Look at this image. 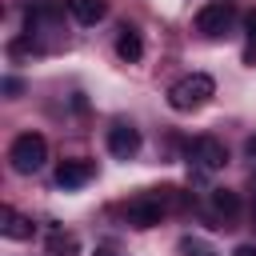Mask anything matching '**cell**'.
<instances>
[{
  "label": "cell",
  "instance_id": "obj_13",
  "mask_svg": "<svg viewBox=\"0 0 256 256\" xmlns=\"http://www.w3.org/2000/svg\"><path fill=\"white\" fill-rule=\"evenodd\" d=\"M176 248H180V256H216V248L208 240H200V236H184Z\"/></svg>",
  "mask_w": 256,
  "mask_h": 256
},
{
  "label": "cell",
  "instance_id": "obj_9",
  "mask_svg": "<svg viewBox=\"0 0 256 256\" xmlns=\"http://www.w3.org/2000/svg\"><path fill=\"white\" fill-rule=\"evenodd\" d=\"M0 232L8 240H32V220L20 216L16 208H0Z\"/></svg>",
  "mask_w": 256,
  "mask_h": 256
},
{
  "label": "cell",
  "instance_id": "obj_1",
  "mask_svg": "<svg viewBox=\"0 0 256 256\" xmlns=\"http://www.w3.org/2000/svg\"><path fill=\"white\" fill-rule=\"evenodd\" d=\"M212 96H216V80L204 76V72H192V76H184V80H176V84L168 88V104H172L176 112H196V108H204Z\"/></svg>",
  "mask_w": 256,
  "mask_h": 256
},
{
  "label": "cell",
  "instance_id": "obj_12",
  "mask_svg": "<svg viewBox=\"0 0 256 256\" xmlns=\"http://www.w3.org/2000/svg\"><path fill=\"white\" fill-rule=\"evenodd\" d=\"M76 252H80V240H76L72 232H60V228H56V232L48 236V256H76Z\"/></svg>",
  "mask_w": 256,
  "mask_h": 256
},
{
  "label": "cell",
  "instance_id": "obj_7",
  "mask_svg": "<svg viewBox=\"0 0 256 256\" xmlns=\"http://www.w3.org/2000/svg\"><path fill=\"white\" fill-rule=\"evenodd\" d=\"M88 180H92V164L88 160H60V168H56V184L60 188H80Z\"/></svg>",
  "mask_w": 256,
  "mask_h": 256
},
{
  "label": "cell",
  "instance_id": "obj_8",
  "mask_svg": "<svg viewBox=\"0 0 256 256\" xmlns=\"http://www.w3.org/2000/svg\"><path fill=\"white\" fill-rule=\"evenodd\" d=\"M64 8L72 12L76 24H100L108 16V4L104 0H64Z\"/></svg>",
  "mask_w": 256,
  "mask_h": 256
},
{
  "label": "cell",
  "instance_id": "obj_4",
  "mask_svg": "<svg viewBox=\"0 0 256 256\" xmlns=\"http://www.w3.org/2000/svg\"><path fill=\"white\" fill-rule=\"evenodd\" d=\"M124 212H128V224H132V228H156V224L164 220L168 204L160 200V192H140V196L128 200Z\"/></svg>",
  "mask_w": 256,
  "mask_h": 256
},
{
  "label": "cell",
  "instance_id": "obj_3",
  "mask_svg": "<svg viewBox=\"0 0 256 256\" xmlns=\"http://www.w3.org/2000/svg\"><path fill=\"white\" fill-rule=\"evenodd\" d=\"M188 164H192L196 172H220V168L228 164V148H224L216 136H196V140L188 144Z\"/></svg>",
  "mask_w": 256,
  "mask_h": 256
},
{
  "label": "cell",
  "instance_id": "obj_5",
  "mask_svg": "<svg viewBox=\"0 0 256 256\" xmlns=\"http://www.w3.org/2000/svg\"><path fill=\"white\" fill-rule=\"evenodd\" d=\"M232 20H236V4H232V0H208V4L196 12V32H204V36H224Z\"/></svg>",
  "mask_w": 256,
  "mask_h": 256
},
{
  "label": "cell",
  "instance_id": "obj_11",
  "mask_svg": "<svg viewBox=\"0 0 256 256\" xmlns=\"http://www.w3.org/2000/svg\"><path fill=\"white\" fill-rule=\"evenodd\" d=\"M116 56L120 60H128V64H136L140 56H144V40H140V32L136 28H120V36H116Z\"/></svg>",
  "mask_w": 256,
  "mask_h": 256
},
{
  "label": "cell",
  "instance_id": "obj_16",
  "mask_svg": "<svg viewBox=\"0 0 256 256\" xmlns=\"http://www.w3.org/2000/svg\"><path fill=\"white\" fill-rule=\"evenodd\" d=\"M92 256H116V252H112V248H96Z\"/></svg>",
  "mask_w": 256,
  "mask_h": 256
},
{
  "label": "cell",
  "instance_id": "obj_6",
  "mask_svg": "<svg viewBox=\"0 0 256 256\" xmlns=\"http://www.w3.org/2000/svg\"><path fill=\"white\" fill-rule=\"evenodd\" d=\"M108 152H112L116 160H132V156L140 152V132H136L132 124H112V128H108Z\"/></svg>",
  "mask_w": 256,
  "mask_h": 256
},
{
  "label": "cell",
  "instance_id": "obj_15",
  "mask_svg": "<svg viewBox=\"0 0 256 256\" xmlns=\"http://www.w3.org/2000/svg\"><path fill=\"white\" fill-rule=\"evenodd\" d=\"M232 256H256V244H236Z\"/></svg>",
  "mask_w": 256,
  "mask_h": 256
},
{
  "label": "cell",
  "instance_id": "obj_10",
  "mask_svg": "<svg viewBox=\"0 0 256 256\" xmlns=\"http://www.w3.org/2000/svg\"><path fill=\"white\" fill-rule=\"evenodd\" d=\"M208 204H212V212H216L220 220H236V216H240V196H236L232 188H212V192H208Z\"/></svg>",
  "mask_w": 256,
  "mask_h": 256
},
{
  "label": "cell",
  "instance_id": "obj_14",
  "mask_svg": "<svg viewBox=\"0 0 256 256\" xmlns=\"http://www.w3.org/2000/svg\"><path fill=\"white\" fill-rule=\"evenodd\" d=\"M244 32H248V40L256 44V12H248V16H244Z\"/></svg>",
  "mask_w": 256,
  "mask_h": 256
},
{
  "label": "cell",
  "instance_id": "obj_2",
  "mask_svg": "<svg viewBox=\"0 0 256 256\" xmlns=\"http://www.w3.org/2000/svg\"><path fill=\"white\" fill-rule=\"evenodd\" d=\"M8 160H12V172L32 176V172H40L44 160H48V140H44L40 132H20V136L12 140V148H8Z\"/></svg>",
  "mask_w": 256,
  "mask_h": 256
}]
</instances>
